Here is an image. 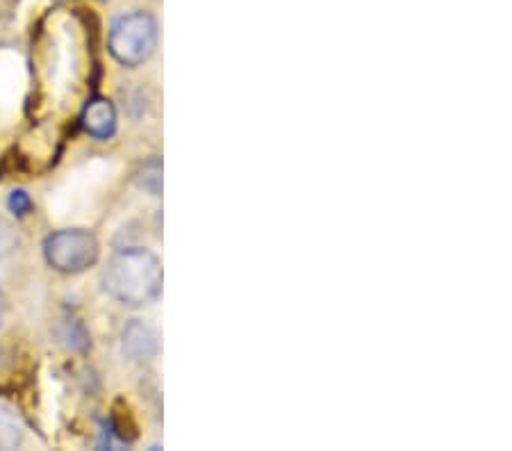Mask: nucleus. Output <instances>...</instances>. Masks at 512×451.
<instances>
[{
	"instance_id": "423d86ee",
	"label": "nucleus",
	"mask_w": 512,
	"mask_h": 451,
	"mask_svg": "<svg viewBox=\"0 0 512 451\" xmlns=\"http://www.w3.org/2000/svg\"><path fill=\"white\" fill-rule=\"evenodd\" d=\"M23 442V429L16 417L7 410L5 406H0V449H16Z\"/></svg>"
},
{
	"instance_id": "20e7f679",
	"label": "nucleus",
	"mask_w": 512,
	"mask_h": 451,
	"mask_svg": "<svg viewBox=\"0 0 512 451\" xmlns=\"http://www.w3.org/2000/svg\"><path fill=\"white\" fill-rule=\"evenodd\" d=\"M123 354L130 360H151L158 354V335L144 322H130L123 331Z\"/></svg>"
},
{
	"instance_id": "0eeeda50",
	"label": "nucleus",
	"mask_w": 512,
	"mask_h": 451,
	"mask_svg": "<svg viewBox=\"0 0 512 451\" xmlns=\"http://www.w3.org/2000/svg\"><path fill=\"white\" fill-rule=\"evenodd\" d=\"M139 185H142L146 192L158 196L162 192V164L160 162L146 164L142 174H139Z\"/></svg>"
},
{
	"instance_id": "9d476101",
	"label": "nucleus",
	"mask_w": 512,
	"mask_h": 451,
	"mask_svg": "<svg viewBox=\"0 0 512 451\" xmlns=\"http://www.w3.org/2000/svg\"><path fill=\"white\" fill-rule=\"evenodd\" d=\"M5 313H7V303H5V294L0 290V326L5 322Z\"/></svg>"
},
{
	"instance_id": "1a4fd4ad",
	"label": "nucleus",
	"mask_w": 512,
	"mask_h": 451,
	"mask_svg": "<svg viewBox=\"0 0 512 451\" xmlns=\"http://www.w3.org/2000/svg\"><path fill=\"white\" fill-rule=\"evenodd\" d=\"M66 338H69L71 347L78 349V351H85L89 347V335H87L85 328H82L78 322H73L69 326V335H66Z\"/></svg>"
},
{
	"instance_id": "39448f33",
	"label": "nucleus",
	"mask_w": 512,
	"mask_h": 451,
	"mask_svg": "<svg viewBox=\"0 0 512 451\" xmlns=\"http://www.w3.org/2000/svg\"><path fill=\"white\" fill-rule=\"evenodd\" d=\"M82 126L96 139L112 137L117 130V110L107 98H94L82 114Z\"/></svg>"
},
{
	"instance_id": "7ed1b4c3",
	"label": "nucleus",
	"mask_w": 512,
	"mask_h": 451,
	"mask_svg": "<svg viewBox=\"0 0 512 451\" xmlns=\"http://www.w3.org/2000/svg\"><path fill=\"white\" fill-rule=\"evenodd\" d=\"M98 246L96 237L89 231H80V228H66V231H57L46 237L44 242V256L46 262L53 269L62 274H80L96 265Z\"/></svg>"
},
{
	"instance_id": "6e6552de",
	"label": "nucleus",
	"mask_w": 512,
	"mask_h": 451,
	"mask_svg": "<svg viewBox=\"0 0 512 451\" xmlns=\"http://www.w3.org/2000/svg\"><path fill=\"white\" fill-rule=\"evenodd\" d=\"M7 205H10V210L14 212L16 217H26L28 212L32 210V199L28 196V192L16 190V192L10 194V201H7Z\"/></svg>"
},
{
	"instance_id": "f03ea898",
	"label": "nucleus",
	"mask_w": 512,
	"mask_h": 451,
	"mask_svg": "<svg viewBox=\"0 0 512 451\" xmlns=\"http://www.w3.org/2000/svg\"><path fill=\"white\" fill-rule=\"evenodd\" d=\"M158 44V26L146 12L119 16L110 30V53L123 67H139L153 55Z\"/></svg>"
},
{
	"instance_id": "f257e3e1",
	"label": "nucleus",
	"mask_w": 512,
	"mask_h": 451,
	"mask_svg": "<svg viewBox=\"0 0 512 451\" xmlns=\"http://www.w3.org/2000/svg\"><path fill=\"white\" fill-rule=\"evenodd\" d=\"M103 287L123 306H146L162 292V265L146 249H123L114 253L103 272Z\"/></svg>"
}]
</instances>
